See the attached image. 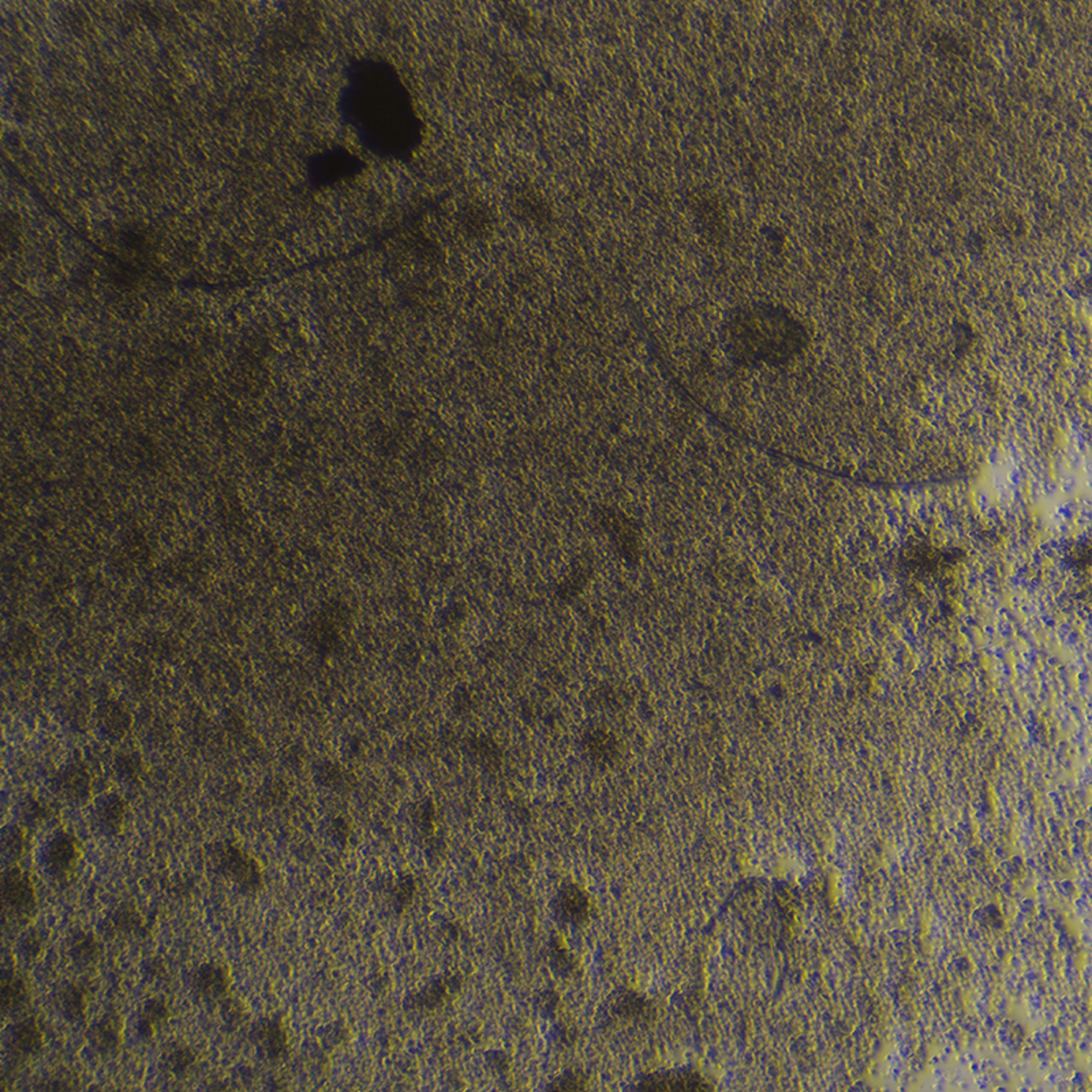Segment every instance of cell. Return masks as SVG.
<instances>
[{"mask_svg":"<svg viewBox=\"0 0 1092 1092\" xmlns=\"http://www.w3.org/2000/svg\"><path fill=\"white\" fill-rule=\"evenodd\" d=\"M110 928L121 936L144 937L148 931L145 919L132 903L122 904L111 915Z\"/></svg>","mask_w":1092,"mask_h":1092,"instance_id":"obj_15","label":"cell"},{"mask_svg":"<svg viewBox=\"0 0 1092 1092\" xmlns=\"http://www.w3.org/2000/svg\"><path fill=\"white\" fill-rule=\"evenodd\" d=\"M255 1043L261 1056L271 1062L279 1064L288 1054V1032L282 1018H265L255 1026Z\"/></svg>","mask_w":1092,"mask_h":1092,"instance_id":"obj_5","label":"cell"},{"mask_svg":"<svg viewBox=\"0 0 1092 1092\" xmlns=\"http://www.w3.org/2000/svg\"><path fill=\"white\" fill-rule=\"evenodd\" d=\"M124 1018L116 1010L103 1013L88 1031L92 1048L103 1058H111L118 1053L124 1043Z\"/></svg>","mask_w":1092,"mask_h":1092,"instance_id":"obj_4","label":"cell"},{"mask_svg":"<svg viewBox=\"0 0 1092 1092\" xmlns=\"http://www.w3.org/2000/svg\"><path fill=\"white\" fill-rule=\"evenodd\" d=\"M170 1007L165 998H149L144 1002L138 1017V1034L141 1039L152 1040L170 1020Z\"/></svg>","mask_w":1092,"mask_h":1092,"instance_id":"obj_12","label":"cell"},{"mask_svg":"<svg viewBox=\"0 0 1092 1092\" xmlns=\"http://www.w3.org/2000/svg\"><path fill=\"white\" fill-rule=\"evenodd\" d=\"M45 1045V1034L36 1017H26L18 1021L10 1029L7 1047L15 1059L28 1061L35 1058L42 1051Z\"/></svg>","mask_w":1092,"mask_h":1092,"instance_id":"obj_6","label":"cell"},{"mask_svg":"<svg viewBox=\"0 0 1092 1092\" xmlns=\"http://www.w3.org/2000/svg\"><path fill=\"white\" fill-rule=\"evenodd\" d=\"M223 1018L227 1026L236 1027L246 1018L245 1005L238 998H227L223 1004Z\"/></svg>","mask_w":1092,"mask_h":1092,"instance_id":"obj_19","label":"cell"},{"mask_svg":"<svg viewBox=\"0 0 1092 1092\" xmlns=\"http://www.w3.org/2000/svg\"><path fill=\"white\" fill-rule=\"evenodd\" d=\"M83 857L80 841L69 833H58L51 838L45 852V866L48 876L58 882L72 881Z\"/></svg>","mask_w":1092,"mask_h":1092,"instance_id":"obj_3","label":"cell"},{"mask_svg":"<svg viewBox=\"0 0 1092 1092\" xmlns=\"http://www.w3.org/2000/svg\"><path fill=\"white\" fill-rule=\"evenodd\" d=\"M31 1001V986L21 972L10 968L2 979V1007L5 1013L21 1012Z\"/></svg>","mask_w":1092,"mask_h":1092,"instance_id":"obj_9","label":"cell"},{"mask_svg":"<svg viewBox=\"0 0 1092 1092\" xmlns=\"http://www.w3.org/2000/svg\"><path fill=\"white\" fill-rule=\"evenodd\" d=\"M559 909L562 917L568 922H582L589 914V901L578 887H568L560 893Z\"/></svg>","mask_w":1092,"mask_h":1092,"instance_id":"obj_16","label":"cell"},{"mask_svg":"<svg viewBox=\"0 0 1092 1092\" xmlns=\"http://www.w3.org/2000/svg\"><path fill=\"white\" fill-rule=\"evenodd\" d=\"M219 871L246 895H255L265 884L261 863L242 847L225 844L217 855Z\"/></svg>","mask_w":1092,"mask_h":1092,"instance_id":"obj_1","label":"cell"},{"mask_svg":"<svg viewBox=\"0 0 1092 1092\" xmlns=\"http://www.w3.org/2000/svg\"><path fill=\"white\" fill-rule=\"evenodd\" d=\"M21 949L29 961L36 960L43 950V937L40 936L39 931L32 930L26 933L21 941Z\"/></svg>","mask_w":1092,"mask_h":1092,"instance_id":"obj_20","label":"cell"},{"mask_svg":"<svg viewBox=\"0 0 1092 1092\" xmlns=\"http://www.w3.org/2000/svg\"><path fill=\"white\" fill-rule=\"evenodd\" d=\"M642 1089H666V1091H702L712 1087L705 1078L694 1072H671L649 1076L644 1080Z\"/></svg>","mask_w":1092,"mask_h":1092,"instance_id":"obj_10","label":"cell"},{"mask_svg":"<svg viewBox=\"0 0 1092 1092\" xmlns=\"http://www.w3.org/2000/svg\"><path fill=\"white\" fill-rule=\"evenodd\" d=\"M197 1067V1056L195 1050L185 1042H171L165 1046L162 1054V1069L168 1077L174 1080H185L195 1072Z\"/></svg>","mask_w":1092,"mask_h":1092,"instance_id":"obj_8","label":"cell"},{"mask_svg":"<svg viewBox=\"0 0 1092 1092\" xmlns=\"http://www.w3.org/2000/svg\"><path fill=\"white\" fill-rule=\"evenodd\" d=\"M2 851H4L5 857L12 862L23 859L28 852V837H26L25 830L17 827L5 829L4 836H2Z\"/></svg>","mask_w":1092,"mask_h":1092,"instance_id":"obj_17","label":"cell"},{"mask_svg":"<svg viewBox=\"0 0 1092 1092\" xmlns=\"http://www.w3.org/2000/svg\"><path fill=\"white\" fill-rule=\"evenodd\" d=\"M62 1016L73 1024L85 1020L89 1007V993L81 983H66L56 996Z\"/></svg>","mask_w":1092,"mask_h":1092,"instance_id":"obj_11","label":"cell"},{"mask_svg":"<svg viewBox=\"0 0 1092 1092\" xmlns=\"http://www.w3.org/2000/svg\"><path fill=\"white\" fill-rule=\"evenodd\" d=\"M102 944L89 931H77L70 941V957L78 968L89 969L102 957Z\"/></svg>","mask_w":1092,"mask_h":1092,"instance_id":"obj_14","label":"cell"},{"mask_svg":"<svg viewBox=\"0 0 1092 1092\" xmlns=\"http://www.w3.org/2000/svg\"><path fill=\"white\" fill-rule=\"evenodd\" d=\"M451 986L452 983L448 982L436 983V985H433L432 987H430L429 990H427L426 993L422 996L424 1004L426 1005L427 1007H437V1005L443 1004V1002L446 1001V997H448L449 993H451Z\"/></svg>","mask_w":1092,"mask_h":1092,"instance_id":"obj_21","label":"cell"},{"mask_svg":"<svg viewBox=\"0 0 1092 1092\" xmlns=\"http://www.w3.org/2000/svg\"><path fill=\"white\" fill-rule=\"evenodd\" d=\"M146 971H148V974H151L152 977H163V975L165 974V961H163L162 958H152V960H149L148 967H146Z\"/></svg>","mask_w":1092,"mask_h":1092,"instance_id":"obj_22","label":"cell"},{"mask_svg":"<svg viewBox=\"0 0 1092 1092\" xmlns=\"http://www.w3.org/2000/svg\"><path fill=\"white\" fill-rule=\"evenodd\" d=\"M127 806L122 797L108 795L97 806V824L107 836H116L122 833L126 821Z\"/></svg>","mask_w":1092,"mask_h":1092,"instance_id":"obj_13","label":"cell"},{"mask_svg":"<svg viewBox=\"0 0 1092 1092\" xmlns=\"http://www.w3.org/2000/svg\"><path fill=\"white\" fill-rule=\"evenodd\" d=\"M231 975L222 964H201L193 977V988L201 998L208 1001L225 998L230 991Z\"/></svg>","mask_w":1092,"mask_h":1092,"instance_id":"obj_7","label":"cell"},{"mask_svg":"<svg viewBox=\"0 0 1092 1092\" xmlns=\"http://www.w3.org/2000/svg\"><path fill=\"white\" fill-rule=\"evenodd\" d=\"M2 898L6 914L20 925L31 922L37 911L36 887L31 876L13 865L2 877Z\"/></svg>","mask_w":1092,"mask_h":1092,"instance_id":"obj_2","label":"cell"},{"mask_svg":"<svg viewBox=\"0 0 1092 1092\" xmlns=\"http://www.w3.org/2000/svg\"><path fill=\"white\" fill-rule=\"evenodd\" d=\"M64 789L70 799L75 800V802L85 800L89 795L88 776L84 775L80 770L67 773L64 780Z\"/></svg>","mask_w":1092,"mask_h":1092,"instance_id":"obj_18","label":"cell"}]
</instances>
